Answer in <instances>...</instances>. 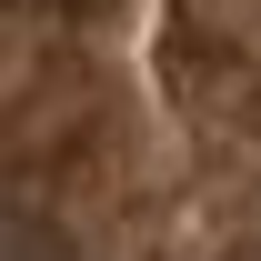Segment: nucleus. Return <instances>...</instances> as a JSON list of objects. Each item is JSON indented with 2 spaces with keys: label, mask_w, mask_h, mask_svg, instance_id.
<instances>
[{
  "label": "nucleus",
  "mask_w": 261,
  "mask_h": 261,
  "mask_svg": "<svg viewBox=\"0 0 261 261\" xmlns=\"http://www.w3.org/2000/svg\"><path fill=\"white\" fill-rule=\"evenodd\" d=\"M0 261H91L70 241L50 211H20V201H0Z\"/></svg>",
  "instance_id": "obj_1"
}]
</instances>
